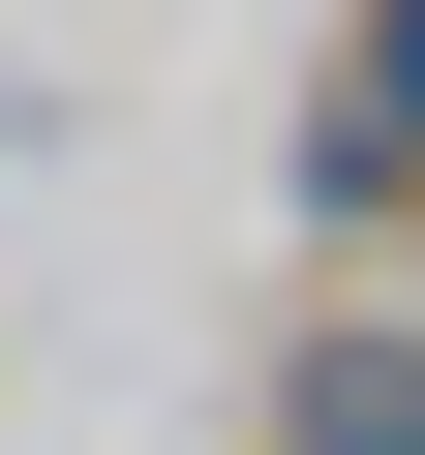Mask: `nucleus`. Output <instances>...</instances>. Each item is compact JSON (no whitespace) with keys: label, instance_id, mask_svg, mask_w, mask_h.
<instances>
[{"label":"nucleus","instance_id":"nucleus-1","mask_svg":"<svg viewBox=\"0 0 425 455\" xmlns=\"http://www.w3.org/2000/svg\"><path fill=\"white\" fill-rule=\"evenodd\" d=\"M274 455H425V274H334L274 334Z\"/></svg>","mask_w":425,"mask_h":455},{"label":"nucleus","instance_id":"nucleus-2","mask_svg":"<svg viewBox=\"0 0 425 455\" xmlns=\"http://www.w3.org/2000/svg\"><path fill=\"white\" fill-rule=\"evenodd\" d=\"M304 182H334V212H395V182H425V0H365V61H334Z\"/></svg>","mask_w":425,"mask_h":455}]
</instances>
